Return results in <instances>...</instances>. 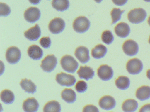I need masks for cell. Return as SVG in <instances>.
Wrapping results in <instances>:
<instances>
[{"label":"cell","instance_id":"obj_21","mask_svg":"<svg viewBox=\"0 0 150 112\" xmlns=\"http://www.w3.org/2000/svg\"><path fill=\"white\" fill-rule=\"evenodd\" d=\"M108 51V49L103 44H98L92 50V56L95 59H100L104 57Z\"/></svg>","mask_w":150,"mask_h":112},{"label":"cell","instance_id":"obj_34","mask_svg":"<svg viewBox=\"0 0 150 112\" xmlns=\"http://www.w3.org/2000/svg\"><path fill=\"white\" fill-rule=\"evenodd\" d=\"M113 2L117 6H123L127 3L128 0H112Z\"/></svg>","mask_w":150,"mask_h":112},{"label":"cell","instance_id":"obj_39","mask_svg":"<svg viewBox=\"0 0 150 112\" xmlns=\"http://www.w3.org/2000/svg\"><path fill=\"white\" fill-rule=\"evenodd\" d=\"M148 23L149 25L150 26V16L149 17L148 19Z\"/></svg>","mask_w":150,"mask_h":112},{"label":"cell","instance_id":"obj_31","mask_svg":"<svg viewBox=\"0 0 150 112\" xmlns=\"http://www.w3.org/2000/svg\"><path fill=\"white\" fill-rule=\"evenodd\" d=\"M1 16L6 17L11 13L10 7L6 4L1 3Z\"/></svg>","mask_w":150,"mask_h":112},{"label":"cell","instance_id":"obj_37","mask_svg":"<svg viewBox=\"0 0 150 112\" xmlns=\"http://www.w3.org/2000/svg\"><path fill=\"white\" fill-rule=\"evenodd\" d=\"M146 76H147V78L150 80V69L148 70L146 72Z\"/></svg>","mask_w":150,"mask_h":112},{"label":"cell","instance_id":"obj_19","mask_svg":"<svg viewBox=\"0 0 150 112\" xmlns=\"http://www.w3.org/2000/svg\"><path fill=\"white\" fill-rule=\"evenodd\" d=\"M136 96L139 100L143 101L150 98V87L143 86L139 88L136 92Z\"/></svg>","mask_w":150,"mask_h":112},{"label":"cell","instance_id":"obj_27","mask_svg":"<svg viewBox=\"0 0 150 112\" xmlns=\"http://www.w3.org/2000/svg\"><path fill=\"white\" fill-rule=\"evenodd\" d=\"M1 99L5 104H11L14 101V94L11 90L5 89L1 92Z\"/></svg>","mask_w":150,"mask_h":112},{"label":"cell","instance_id":"obj_30","mask_svg":"<svg viewBox=\"0 0 150 112\" xmlns=\"http://www.w3.org/2000/svg\"><path fill=\"white\" fill-rule=\"evenodd\" d=\"M87 88V84L84 80H79L75 85V89L79 93L85 92Z\"/></svg>","mask_w":150,"mask_h":112},{"label":"cell","instance_id":"obj_23","mask_svg":"<svg viewBox=\"0 0 150 112\" xmlns=\"http://www.w3.org/2000/svg\"><path fill=\"white\" fill-rule=\"evenodd\" d=\"M20 85L26 92L34 94L36 92L37 86L30 80H28L27 78L22 79Z\"/></svg>","mask_w":150,"mask_h":112},{"label":"cell","instance_id":"obj_18","mask_svg":"<svg viewBox=\"0 0 150 112\" xmlns=\"http://www.w3.org/2000/svg\"><path fill=\"white\" fill-rule=\"evenodd\" d=\"M28 53L30 57L35 60L41 59L43 55V51L38 46L33 45L28 48Z\"/></svg>","mask_w":150,"mask_h":112},{"label":"cell","instance_id":"obj_3","mask_svg":"<svg viewBox=\"0 0 150 112\" xmlns=\"http://www.w3.org/2000/svg\"><path fill=\"white\" fill-rule=\"evenodd\" d=\"M90 26L89 20L85 16H79L74 20V29L78 33H84L88 30Z\"/></svg>","mask_w":150,"mask_h":112},{"label":"cell","instance_id":"obj_20","mask_svg":"<svg viewBox=\"0 0 150 112\" xmlns=\"http://www.w3.org/2000/svg\"><path fill=\"white\" fill-rule=\"evenodd\" d=\"M122 107L124 112H135L138 107V104L135 99H128L124 102Z\"/></svg>","mask_w":150,"mask_h":112},{"label":"cell","instance_id":"obj_10","mask_svg":"<svg viewBox=\"0 0 150 112\" xmlns=\"http://www.w3.org/2000/svg\"><path fill=\"white\" fill-rule=\"evenodd\" d=\"M97 75L102 80L108 81L113 78L114 71L109 66L106 64L102 65L97 70Z\"/></svg>","mask_w":150,"mask_h":112},{"label":"cell","instance_id":"obj_6","mask_svg":"<svg viewBox=\"0 0 150 112\" xmlns=\"http://www.w3.org/2000/svg\"><path fill=\"white\" fill-rule=\"evenodd\" d=\"M56 80L59 84L63 86H72L75 84L76 81L74 76L64 72L57 74Z\"/></svg>","mask_w":150,"mask_h":112},{"label":"cell","instance_id":"obj_16","mask_svg":"<svg viewBox=\"0 0 150 112\" xmlns=\"http://www.w3.org/2000/svg\"><path fill=\"white\" fill-rule=\"evenodd\" d=\"M41 31L38 24H36L24 32L25 37L30 41H36L41 36Z\"/></svg>","mask_w":150,"mask_h":112},{"label":"cell","instance_id":"obj_24","mask_svg":"<svg viewBox=\"0 0 150 112\" xmlns=\"http://www.w3.org/2000/svg\"><path fill=\"white\" fill-rule=\"evenodd\" d=\"M52 5L58 11H64L69 8V0H52Z\"/></svg>","mask_w":150,"mask_h":112},{"label":"cell","instance_id":"obj_38","mask_svg":"<svg viewBox=\"0 0 150 112\" xmlns=\"http://www.w3.org/2000/svg\"><path fill=\"white\" fill-rule=\"evenodd\" d=\"M94 1H95L96 3H97L100 4L101 2V1L103 0H94Z\"/></svg>","mask_w":150,"mask_h":112},{"label":"cell","instance_id":"obj_28","mask_svg":"<svg viewBox=\"0 0 150 112\" xmlns=\"http://www.w3.org/2000/svg\"><path fill=\"white\" fill-rule=\"evenodd\" d=\"M125 12V10H121L119 8H114L110 12L112 22L111 25L115 24L121 19L122 14Z\"/></svg>","mask_w":150,"mask_h":112},{"label":"cell","instance_id":"obj_1","mask_svg":"<svg viewBox=\"0 0 150 112\" xmlns=\"http://www.w3.org/2000/svg\"><path fill=\"white\" fill-rule=\"evenodd\" d=\"M60 64L63 69L66 71L74 73L79 67V63L71 55H66L62 57Z\"/></svg>","mask_w":150,"mask_h":112},{"label":"cell","instance_id":"obj_26","mask_svg":"<svg viewBox=\"0 0 150 112\" xmlns=\"http://www.w3.org/2000/svg\"><path fill=\"white\" fill-rule=\"evenodd\" d=\"M61 106L58 102L51 101L47 102L43 108V112H60Z\"/></svg>","mask_w":150,"mask_h":112},{"label":"cell","instance_id":"obj_32","mask_svg":"<svg viewBox=\"0 0 150 112\" xmlns=\"http://www.w3.org/2000/svg\"><path fill=\"white\" fill-rule=\"evenodd\" d=\"M41 45L45 49H48L51 44V40L50 37H44L40 40Z\"/></svg>","mask_w":150,"mask_h":112},{"label":"cell","instance_id":"obj_9","mask_svg":"<svg viewBox=\"0 0 150 112\" xmlns=\"http://www.w3.org/2000/svg\"><path fill=\"white\" fill-rule=\"evenodd\" d=\"M65 27L64 21L60 18H54L49 24V29L51 33L57 34L63 32Z\"/></svg>","mask_w":150,"mask_h":112},{"label":"cell","instance_id":"obj_35","mask_svg":"<svg viewBox=\"0 0 150 112\" xmlns=\"http://www.w3.org/2000/svg\"><path fill=\"white\" fill-rule=\"evenodd\" d=\"M139 112H150V104H146L139 109Z\"/></svg>","mask_w":150,"mask_h":112},{"label":"cell","instance_id":"obj_25","mask_svg":"<svg viewBox=\"0 0 150 112\" xmlns=\"http://www.w3.org/2000/svg\"><path fill=\"white\" fill-rule=\"evenodd\" d=\"M115 83L118 89L125 90L129 87L130 81L126 76H120L116 80Z\"/></svg>","mask_w":150,"mask_h":112},{"label":"cell","instance_id":"obj_11","mask_svg":"<svg viewBox=\"0 0 150 112\" xmlns=\"http://www.w3.org/2000/svg\"><path fill=\"white\" fill-rule=\"evenodd\" d=\"M24 18L30 23H34L39 20L41 17L40 10L36 7H30L24 13Z\"/></svg>","mask_w":150,"mask_h":112},{"label":"cell","instance_id":"obj_29","mask_svg":"<svg viewBox=\"0 0 150 112\" xmlns=\"http://www.w3.org/2000/svg\"><path fill=\"white\" fill-rule=\"evenodd\" d=\"M101 39L103 43L106 44L110 45L114 41V37L110 31L106 30L102 34Z\"/></svg>","mask_w":150,"mask_h":112},{"label":"cell","instance_id":"obj_40","mask_svg":"<svg viewBox=\"0 0 150 112\" xmlns=\"http://www.w3.org/2000/svg\"><path fill=\"white\" fill-rule=\"evenodd\" d=\"M145 1L147 2H150V0H144Z\"/></svg>","mask_w":150,"mask_h":112},{"label":"cell","instance_id":"obj_14","mask_svg":"<svg viewBox=\"0 0 150 112\" xmlns=\"http://www.w3.org/2000/svg\"><path fill=\"white\" fill-rule=\"evenodd\" d=\"M39 107L38 102L34 98H28L23 104V108L25 112H37Z\"/></svg>","mask_w":150,"mask_h":112},{"label":"cell","instance_id":"obj_5","mask_svg":"<svg viewBox=\"0 0 150 112\" xmlns=\"http://www.w3.org/2000/svg\"><path fill=\"white\" fill-rule=\"evenodd\" d=\"M57 64V59L53 54L48 55L42 60L41 68L44 71L50 73L56 68Z\"/></svg>","mask_w":150,"mask_h":112},{"label":"cell","instance_id":"obj_36","mask_svg":"<svg viewBox=\"0 0 150 112\" xmlns=\"http://www.w3.org/2000/svg\"><path fill=\"white\" fill-rule=\"evenodd\" d=\"M30 2L33 4H38L40 3L41 0H29Z\"/></svg>","mask_w":150,"mask_h":112},{"label":"cell","instance_id":"obj_4","mask_svg":"<svg viewBox=\"0 0 150 112\" xmlns=\"http://www.w3.org/2000/svg\"><path fill=\"white\" fill-rule=\"evenodd\" d=\"M126 70L131 74H139L143 69V64L142 61L138 58L129 60L126 64Z\"/></svg>","mask_w":150,"mask_h":112},{"label":"cell","instance_id":"obj_22","mask_svg":"<svg viewBox=\"0 0 150 112\" xmlns=\"http://www.w3.org/2000/svg\"><path fill=\"white\" fill-rule=\"evenodd\" d=\"M61 97L66 102L74 103L76 100V94L71 88H65L61 92Z\"/></svg>","mask_w":150,"mask_h":112},{"label":"cell","instance_id":"obj_12","mask_svg":"<svg viewBox=\"0 0 150 112\" xmlns=\"http://www.w3.org/2000/svg\"><path fill=\"white\" fill-rule=\"evenodd\" d=\"M115 99L110 95H105L102 97L99 102L100 107L104 110H111L115 108L116 106Z\"/></svg>","mask_w":150,"mask_h":112},{"label":"cell","instance_id":"obj_7","mask_svg":"<svg viewBox=\"0 0 150 112\" xmlns=\"http://www.w3.org/2000/svg\"><path fill=\"white\" fill-rule=\"evenodd\" d=\"M21 53L20 49L16 46L9 47L6 52V59L7 61L10 64H16L21 59Z\"/></svg>","mask_w":150,"mask_h":112},{"label":"cell","instance_id":"obj_15","mask_svg":"<svg viewBox=\"0 0 150 112\" xmlns=\"http://www.w3.org/2000/svg\"><path fill=\"white\" fill-rule=\"evenodd\" d=\"M115 32L117 36L122 38L127 37L130 32L129 24L125 22H120L115 28Z\"/></svg>","mask_w":150,"mask_h":112},{"label":"cell","instance_id":"obj_17","mask_svg":"<svg viewBox=\"0 0 150 112\" xmlns=\"http://www.w3.org/2000/svg\"><path fill=\"white\" fill-rule=\"evenodd\" d=\"M77 74L80 78L84 79L87 80L93 78L95 75L94 71L93 68L87 66H81L77 72Z\"/></svg>","mask_w":150,"mask_h":112},{"label":"cell","instance_id":"obj_8","mask_svg":"<svg viewBox=\"0 0 150 112\" xmlns=\"http://www.w3.org/2000/svg\"><path fill=\"white\" fill-rule=\"evenodd\" d=\"M124 52L129 57L135 56L139 51V46L136 41L132 39L126 40L122 46Z\"/></svg>","mask_w":150,"mask_h":112},{"label":"cell","instance_id":"obj_13","mask_svg":"<svg viewBox=\"0 0 150 112\" xmlns=\"http://www.w3.org/2000/svg\"><path fill=\"white\" fill-rule=\"evenodd\" d=\"M74 54L79 61L82 64H86L90 60L89 50L85 46H79L78 48H76Z\"/></svg>","mask_w":150,"mask_h":112},{"label":"cell","instance_id":"obj_41","mask_svg":"<svg viewBox=\"0 0 150 112\" xmlns=\"http://www.w3.org/2000/svg\"><path fill=\"white\" fill-rule=\"evenodd\" d=\"M148 42H149V44H150V37H149V40H148Z\"/></svg>","mask_w":150,"mask_h":112},{"label":"cell","instance_id":"obj_33","mask_svg":"<svg viewBox=\"0 0 150 112\" xmlns=\"http://www.w3.org/2000/svg\"><path fill=\"white\" fill-rule=\"evenodd\" d=\"M83 112H100L96 106L93 105H86L83 109Z\"/></svg>","mask_w":150,"mask_h":112},{"label":"cell","instance_id":"obj_2","mask_svg":"<svg viewBox=\"0 0 150 112\" xmlns=\"http://www.w3.org/2000/svg\"><path fill=\"white\" fill-rule=\"evenodd\" d=\"M147 14L142 8H138L131 10L128 14V19L132 24L140 23L145 20Z\"/></svg>","mask_w":150,"mask_h":112}]
</instances>
